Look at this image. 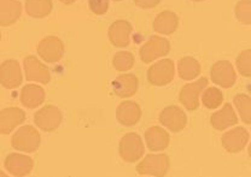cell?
<instances>
[{
    "label": "cell",
    "mask_w": 251,
    "mask_h": 177,
    "mask_svg": "<svg viewBox=\"0 0 251 177\" xmlns=\"http://www.w3.org/2000/svg\"><path fill=\"white\" fill-rule=\"evenodd\" d=\"M53 9L52 0H25V12L33 18H45Z\"/></svg>",
    "instance_id": "25"
},
{
    "label": "cell",
    "mask_w": 251,
    "mask_h": 177,
    "mask_svg": "<svg viewBox=\"0 0 251 177\" xmlns=\"http://www.w3.org/2000/svg\"><path fill=\"white\" fill-rule=\"evenodd\" d=\"M0 176H4V177H5V176H6V175H5V174L2 173V171H0Z\"/></svg>",
    "instance_id": "36"
},
{
    "label": "cell",
    "mask_w": 251,
    "mask_h": 177,
    "mask_svg": "<svg viewBox=\"0 0 251 177\" xmlns=\"http://www.w3.org/2000/svg\"><path fill=\"white\" fill-rule=\"evenodd\" d=\"M145 142L148 148L152 152H161L168 148L171 137L167 130L161 127H151L145 132Z\"/></svg>",
    "instance_id": "20"
},
{
    "label": "cell",
    "mask_w": 251,
    "mask_h": 177,
    "mask_svg": "<svg viewBox=\"0 0 251 177\" xmlns=\"http://www.w3.org/2000/svg\"><path fill=\"white\" fill-rule=\"evenodd\" d=\"M169 52H171V43L166 38L153 35L150 36V39L141 46L139 53L141 62L149 64L162 57H166Z\"/></svg>",
    "instance_id": "3"
},
{
    "label": "cell",
    "mask_w": 251,
    "mask_h": 177,
    "mask_svg": "<svg viewBox=\"0 0 251 177\" xmlns=\"http://www.w3.org/2000/svg\"><path fill=\"white\" fill-rule=\"evenodd\" d=\"M58 1H61L62 4H65V5H72V4H74L76 0H58Z\"/></svg>",
    "instance_id": "33"
},
{
    "label": "cell",
    "mask_w": 251,
    "mask_h": 177,
    "mask_svg": "<svg viewBox=\"0 0 251 177\" xmlns=\"http://www.w3.org/2000/svg\"><path fill=\"white\" fill-rule=\"evenodd\" d=\"M0 41H1V33H0Z\"/></svg>",
    "instance_id": "38"
},
{
    "label": "cell",
    "mask_w": 251,
    "mask_h": 177,
    "mask_svg": "<svg viewBox=\"0 0 251 177\" xmlns=\"http://www.w3.org/2000/svg\"><path fill=\"white\" fill-rule=\"evenodd\" d=\"M248 155H249V157L251 158V142L249 144V148H248Z\"/></svg>",
    "instance_id": "34"
},
{
    "label": "cell",
    "mask_w": 251,
    "mask_h": 177,
    "mask_svg": "<svg viewBox=\"0 0 251 177\" xmlns=\"http://www.w3.org/2000/svg\"><path fill=\"white\" fill-rule=\"evenodd\" d=\"M110 0H88V6L94 15H104L109 10Z\"/></svg>",
    "instance_id": "31"
},
{
    "label": "cell",
    "mask_w": 251,
    "mask_h": 177,
    "mask_svg": "<svg viewBox=\"0 0 251 177\" xmlns=\"http://www.w3.org/2000/svg\"><path fill=\"white\" fill-rule=\"evenodd\" d=\"M202 103L209 110L218 109L224 103V94L216 87H208L202 94Z\"/></svg>",
    "instance_id": "26"
},
{
    "label": "cell",
    "mask_w": 251,
    "mask_h": 177,
    "mask_svg": "<svg viewBox=\"0 0 251 177\" xmlns=\"http://www.w3.org/2000/svg\"><path fill=\"white\" fill-rule=\"evenodd\" d=\"M22 15V4L18 0H0V27L15 24Z\"/></svg>",
    "instance_id": "19"
},
{
    "label": "cell",
    "mask_w": 251,
    "mask_h": 177,
    "mask_svg": "<svg viewBox=\"0 0 251 177\" xmlns=\"http://www.w3.org/2000/svg\"><path fill=\"white\" fill-rule=\"evenodd\" d=\"M63 121L62 111L53 105H46L34 114V123L43 132H54Z\"/></svg>",
    "instance_id": "7"
},
{
    "label": "cell",
    "mask_w": 251,
    "mask_h": 177,
    "mask_svg": "<svg viewBox=\"0 0 251 177\" xmlns=\"http://www.w3.org/2000/svg\"><path fill=\"white\" fill-rule=\"evenodd\" d=\"M238 72L244 77H251V49L240 52L235 61Z\"/></svg>",
    "instance_id": "30"
},
{
    "label": "cell",
    "mask_w": 251,
    "mask_h": 177,
    "mask_svg": "<svg viewBox=\"0 0 251 177\" xmlns=\"http://www.w3.org/2000/svg\"><path fill=\"white\" fill-rule=\"evenodd\" d=\"M25 79L31 82H38L41 85H47L51 81V72L49 67L35 56L25 57L23 61Z\"/></svg>",
    "instance_id": "10"
},
{
    "label": "cell",
    "mask_w": 251,
    "mask_h": 177,
    "mask_svg": "<svg viewBox=\"0 0 251 177\" xmlns=\"http://www.w3.org/2000/svg\"><path fill=\"white\" fill-rule=\"evenodd\" d=\"M112 92L119 98H130L138 92L139 80L134 74H122L112 81Z\"/></svg>",
    "instance_id": "16"
},
{
    "label": "cell",
    "mask_w": 251,
    "mask_h": 177,
    "mask_svg": "<svg viewBox=\"0 0 251 177\" xmlns=\"http://www.w3.org/2000/svg\"><path fill=\"white\" fill-rule=\"evenodd\" d=\"M171 160L164 153L159 155H149L138 164L137 171L141 176L163 177L168 173Z\"/></svg>",
    "instance_id": "2"
},
{
    "label": "cell",
    "mask_w": 251,
    "mask_h": 177,
    "mask_svg": "<svg viewBox=\"0 0 251 177\" xmlns=\"http://www.w3.org/2000/svg\"><path fill=\"white\" fill-rule=\"evenodd\" d=\"M46 93L41 86L27 85L21 90V103L27 109H36L45 101Z\"/></svg>",
    "instance_id": "23"
},
{
    "label": "cell",
    "mask_w": 251,
    "mask_h": 177,
    "mask_svg": "<svg viewBox=\"0 0 251 177\" xmlns=\"http://www.w3.org/2000/svg\"><path fill=\"white\" fill-rule=\"evenodd\" d=\"M234 105L240 118L245 124H251V98L247 94H237Z\"/></svg>",
    "instance_id": "27"
},
{
    "label": "cell",
    "mask_w": 251,
    "mask_h": 177,
    "mask_svg": "<svg viewBox=\"0 0 251 177\" xmlns=\"http://www.w3.org/2000/svg\"><path fill=\"white\" fill-rule=\"evenodd\" d=\"M177 72L181 80L193 81L201 74V64L193 57H184L177 62Z\"/></svg>",
    "instance_id": "24"
},
{
    "label": "cell",
    "mask_w": 251,
    "mask_h": 177,
    "mask_svg": "<svg viewBox=\"0 0 251 177\" xmlns=\"http://www.w3.org/2000/svg\"><path fill=\"white\" fill-rule=\"evenodd\" d=\"M249 142V133L243 127H235L225 133L221 137L222 147L228 153H238L245 148Z\"/></svg>",
    "instance_id": "13"
},
{
    "label": "cell",
    "mask_w": 251,
    "mask_h": 177,
    "mask_svg": "<svg viewBox=\"0 0 251 177\" xmlns=\"http://www.w3.org/2000/svg\"><path fill=\"white\" fill-rule=\"evenodd\" d=\"M153 30L163 35H172L179 27V17L173 11H162L153 21Z\"/></svg>",
    "instance_id": "22"
},
{
    "label": "cell",
    "mask_w": 251,
    "mask_h": 177,
    "mask_svg": "<svg viewBox=\"0 0 251 177\" xmlns=\"http://www.w3.org/2000/svg\"><path fill=\"white\" fill-rule=\"evenodd\" d=\"M210 77L215 85L222 88H231L233 87L235 81H237V74L232 65L228 61H219L211 66Z\"/></svg>",
    "instance_id": "11"
},
{
    "label": "cell",
    "mask_w": 251,
    "mask_h": 177,
    "mask_svg": "<svg viewBox=\"0 0 251 177\" xmlns=\"http://www.w3.org/2000/svg\"><path fill=\"white\" fill-rule=\"evenodd\" d=\"M208 86V79L201 77L200 80L192 83H187L181 88L179 94L180 103L184 105L188 111H195L200 108V95Z\"/></svg>",
    "instance_id": "8"
},
{
    "label": "cell",
    "mask_w": 251,
    "mask_h": 177,
    "mask_svg": "<svg viewBox=\"0 0 251 177\" xmlns=\"http://www.w3.org/2000/svg\"><path fill=\"white\" fill-rule=\"evenodd\" d=\"M144 152V142L137 133H128L120 140V157L126 163H135L143 157Z\"/></svg>",
    "instance_id": "4"
},
{
    "label": "cell",
    "mask_w": 251,
    "mask_h": 177,
    "mask_svg": "<svg viewBox=\"0 0 251 177\" xmlns=\"http://www.w3.org/2000/svg\"><path fill=\"white\" fill-rule=\"evenodd\" d=\"M23 81L21 65L15 59L5 61L0 65V85L6 89H15Z\"/></svg>",
    "instance_id": "12"
},
{
    "label": "cell",
    "mask_w": 251,
    "mask_h": 177,
    "mask_svg": "<svg viewBox=\"0 0 251 177\" xmlns=\"http://www.w3.org/2000/svg\"><path fill=\"white\" fill-rule=\"evenodd\" d=\"M235 17L242 24H251V0H240L235 5Z\"/></svg>",
    "instance_id": "29"
},
{
    "label": "cell",
    "mask_w": 251,
    "mask_h": 177,
    "mask_svg": "<svg viewBox=\"0 0 251 177\" xmlns=\"http://www.w3.org/2000/svg\"><path fill=\"white\" fill-rule=\"evenodd\" d=\"M112 65H114L115 70H117V71H128L134 65V56L128 51L117 52L112 57Z\"/></svg>",
    "instance_id": "28"
},
{
    "label": "cell",
    "mask_w": 251,
    "mask_h": 177,
    "mask_svg": "<svg viewBox=\"0 0 251 177\" xmlns=\"http://www.w3.org/2000/svg\"><path fill=\"white\" fill-rule=\"evenodd\" d=\"M132 32L133 27L128 21H116L109 27L108 36L110 43L115 47H128L130 44V34H132Z\"/></svg>",
    "instance_id": "15"
},
{
    "label": "cell",
    "mask_w": 251,
    "mask_h": 177,
    "mask_svg": "<svg viewBox=\"0 0 251 177\" xmlns=\"http://www.w3.org/2000/svg\"><path fill=\"white\" fill-rule=\"evenodd\" d=\"M41 136L38 129L31 126L21 127L12 135L11 146L16 151L25 153H33L40 147Z\"/></svg>",
    "instance_id": "1"
},
{
    "label": "cell",
    "mask_w": 251,
    "mask_h": 177,
    "mask_svg": "<svg viewBox=\"0 0 251 177\" xmlns=\"http://www.w3.org/2000/svg\"><path fill=\"white\" fill-rule=\"evenodd\" d=\"M114 1H122V0H114Z\"/></svg>",
    "instance_id": "37"
},
{
    "label": "cell",
    "mask_w": 251,
    "mask_h": 177,
    "mask_svg": "<svg viewBox=\"0 0 251 177\" xmlns=\"http://www.w3.org/2000/svg\"><path fill=\"white\" fill-rule=\"evenodd\" d=\"M161 1L162 0H134V4L137 5V6H139L140 9L148 10L156 7Z\"/></svg>",
    "instance_id": "32"
},
{
    "label": "cell",
    "mask_w": 251,
    "mask_h": 177,
    "mask_svg": "<svg viewBox=\"0 0 251 177\" xmlns=\"http://www.w3.org/2000/svg\"><path fill=\"white\" fill-rule=\"evenodd\" d=\"M36 52L46 63H57L64 56L65 47L63 41L57 36H46L39 43Z\"/></svg>",
    "instance_id": "6"
},
{
    "label": "cell",
    "mask_w": 251,
    "mask_h": 177,
    "mask_svg": "<svg viewBox=\"0 0 251 177\" xmlns=\"http://www.w3.org/2000/svg\"><path fill=\"white\" fill-rule=\"evenodd\" d=\"M141 109L135 101L125 100L116 110V118L124 127H133L140 121Z\"/></svg>",
    "instance_id": "18"
},
{
    "label": "cell",
    "mask_w": 251,
    "mask_h": 177,
    "mask_svg": "<svg viewBox=\"0 0 251 177\" xmlns=\"http://www.w3.org/2000/svg\"><path fill=\"white\" fill-rule=\"evenodd\" d=\"M210 123L216 130H221V132L235 126L238 123V117L233 106L231 104H225L222 109L211 114Z\"/></svg>",
    "instance_id": "21"
},
{
    "label": "cell",
    "mask_w": 251,
    "mask_h": 177,
    "mask_svg": "<svg viewBox=\"0 0 251 177\" xmlns=\"http://www.w3.org/2000/svg\"><path fill=\"white\" fill-rule=\"evenodd\" d=\"M5 169L11 175L23 177L29 175L34 168V160L29 155H21V153H11L4 161Z\"/></svg>",
    "instance_id": "14"
},
{
    "label": "cell",
    "mask_w": 251,
    "mask_h": 177,
    "mask_svg": "<svg viewBox=\"0 0 251 177\" xmlns=\"http://www.w3.org/2000/svg\"><path fill=\"white\" fill-rule=\"evenodd\" d=\"M175 76V64L172 59H161L148 70L149 82L156 87H163L171 83Z\"/></svg>",
    "instance_id": "5"
},
{
    "label": "cell",
    "mask_w": 251,
    "mask_h": 177,
    "mask_svg": "<svg viewBox=\"0 0 251 177\" xmlns=\"http://www.w3.org/2000/svg\"><path fill=\"white\" fill-rule=\"evenodd\" d=\"M25 121V111L20 108H6L0 111V134L7 135Z\"/></svg>",
    "instance_id": "17"
},
{
    "label": "cell",
    "mask_w": 251,
    "mask_h": 177,
    "mask_svg": "<svg viewBox=\"0 0 251 177\" xmlns=\"http://www.w3.org/2000/svg\"><path fill=\"white\" fill-rule=\"evenodd\" d=\"M159 122L163 127L173 133H179L184 130L187 124V116L181 108L176 105L167 106L159 113Z\"/></svg>",
    "instance_id": "9"
},
{
    "label": "cell",
    "mask_w": 251,
    "mask_h": 177,
    "mask_svg": "<svg viewBox=\"0 0 251 177\" xmlns=\"http://www.w3.org/2000/svg\"><path fill=\"white\" fill-rule=\"evenodd\" d=\"M192 1H196V2H201V1H204V0H192Z\"/></svg>",
    "instance_id": "35"
}]
</instances>
